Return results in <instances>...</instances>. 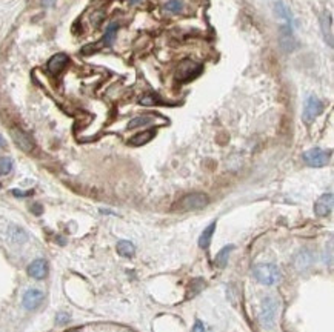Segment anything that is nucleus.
<instances>
[{"instance_id": "obj_1", "label": "nucleus", "mask_w": 334, "mask_h": 332, "mask_svg": "<svg viewBox=\"0 0 334 332\" xmlns=\"http://www.w3.org/2000/svg\"><path fill=\"white\" fill-rule=\"evenodd\" d=\"M253 275L256 277V280L262 285L273 286L279 282L280 272L279 268L273 263H260L253 268Z\"/></svg>"}, {"instance_id": "obj_2", "label": "nucleus", "mask_w": 334, "mask_h": 332, "mask_svg": "<svg viewBox=\"0 0 334 332\" xmlns=\"http://www.w3.org/2000/svg\"><path fill=\"white\" fill-rule=\"evenodd\" d=\"M277 309H279V302L273 297V295H268V297H265V300L262 302L259 320L265 328H268V329L273 328L276 316H277Z\"/></svg>"}, {"instance_id": "obj_3", "label": "nucleus", "mask_w": 334, "mask_h": 332, "mask_svg": "<svg viewBox=\"0 0 334 332\" xmlns=\"http://www.w3.org/2000/svg\"><path fill=\"white\" fill-rule=\"evenodd\" d=\"M209 203V198L208 195L205 194H200V192H194V194H188L185 195L180 203H179V208L182 211H197V209H202L205 208Z\"/></svg>"}, {"instance_id": "obj_4", "label": "nucleus", "mask_w": 334, "mask_h": 332, "mask_svg": "<svg viewBox=\"0 0 334 332\" xmlns=\"http://www.w3.org/2000/svg\"><path fill=\"white\" fill-rule=\"evenodd\" d=\"M302 157H304V162L308 166H311V168H322L330 160V153L321 150V148H313V150L305 151Z\"/></svg>"}, {"instance_id": "obj_5", "label": "nucleus", "mask_w": 334, "mask_h": 332, "mask_svg": "<svg viewBox=\"0 0 334 332\" xmlns=\"http://www.w3.org/2000/svg\"><path fill=\"white\" fill-rule=\"evenodd\" d=\"M324 111V103L314 96H310L305 100V106H304V113H302V120L305 123H311L314 122L316 117H319Z\"/></svg>"}, {"instance_id": "obj_6", "label": "nucleus", "mask_w": 334, "mask_h": 332, "mask_svg": "<svg viewBox=\"0 0 334 332\" xmlns=\"http://www.w3.org/2000/svg\"><path fill=\"white\" fill-rule=\"evenodd\" d=\"M200 65L192 62V60H183L179 68H177V72H175V77H177L179 80L182 82H186L189 79H194L197 74L200 72Z\"/></svg>"}, {"instance_id": "obj_7", "label": "nucleus", "mask_w": 334, "mask_h": 332, "mask_svg": "<svg viewBox=\"0 0 334 332\" xmlns=\"http://www.w3.org/2000/svg\"><path fill=\"white\" fill-rule=\"evenodd\" d=\"M11 137L14 143L25 153H31L34 150V140L29 134H26L20 128H11Z\"/></svg>"}, {"instance_id": "obj_8", "label": "nucleus", "mask_w": 334, "mask_h": 332, "mask_svg": "<svg viewBox=\"0 0 334 332\" xmlns=\"http://www.w3.org/2000/svg\"><path fill=\"white\" fill-rule=\"evenodd\" d=\"M333 205H334V195L333 192H327L322 194L314 203V212L318 217H327L331 214L333 211Z\"/></svg>"}, {"instance_id": "obj_9", "label": "nucleus", "mask_w": 334, "mask_h": 332, "mask_svg": "<svg viewBox=\"0 0 334 332\" xmlns=\"http://www.w3.org/2000/svg\"><path fill=\"white\" fill-rule=\"evenodd\" d=\"M45 299V295L42 291L39 289H28L25 294H23V299H22V305L26 311H34L37 309L42 302Z\"/></svg>"}, {"instance_id": "obj_10", "label": "nucleus", "mask_w": 334, "mask_h": 332, "mask_svg": "<svg viewBox=\"0 0 334 332\" xmlns=\"http://www.w3.org/2000/svg\"><path fill=\"white\" fill-rule=\"evenodd\" d=\"M49 272V266L45 258H36L29 266H28V275L36 280H43Z\"/></svg>"}, {"instance_id": "obj_11", "label": "nucleus", "mask_w": 334, "mask_h": 332, "mask_svg": "<svg viewBox=\"0 0 334 332\" xmlns=\"http://www.w3.org/2000/svg\"><path fill=\"white\" fill-rule=\"evenodd\" d=\"M321 28H322V34L327 45L333 48V20H331L330 12H324L321 15Z\"/></svg>"}, {"instance_id": "obj_12", "label": "nucleus", "mask_w": 334, "mask_h": 332, "mask_svg": "<svg viewBox=\"0 0 334 332\" xmlns=\"http://www.w3.org/2000/svg\"><path fill=\"white\" fill-rule=\"evenodd\" d=\"M68 63V55L63 54V52H59L56 55H52V57L49 59L48 62V71L51 74H54V76H57V74L66 66Z\"/></svg>"}, {"instance_id": "obj_13", "label": "nucleus", "mask_w": 334, "mask_h": 332, "mask_svg": "<svg viewBox=\"0 0 334 332\" xmlns=\"http://www.w3.org/2000/svg\"><path fill=\"white\" fill-rule=\"evenodd\" d=\"M313 252L305 249V251H301L297 255H296V260H294V265L297 268V271H307L311 265H313Z\"/></svg>"}, {"instance_id": "obj_14", "label": "nucleus", "mask_w": 334, "mask_h": 332, "mask_svg": "<svg viewBox=\"0 0 334 332\" xmlns=\"http://www.w3.org/2000/svg\"><path fill=\"white\" fill-rule=\"evenodd\" d=\"M216 226H217V221H211V223L202 231L200 237H199V246L202 249H206L211 243V240H213V235H214V231H216Z\"/></svg>"}, {"instance_id": "obj_15", "label": "nucleus", "mask_w": 334, "mask_h": 332, "mask_svg": "<svg viewBox=\"0 0 334 332\" xmlns=\"http://www.w3.org/2000/svg\"><path fill=\"white\" fill-rule=\"evenodd\" d=\"M233 249H234L233 245L223 246V248L217 252L216 258H214V265H216L217 268H225L226 263H228V258H230V254L233 252Z\"/></svg>"}, {"instance_id": "obj_16", "label": "nucleus", "mask_w": 334, "mask_h": 332, "mask_svg": "<svg viewBox=\"0 0 334 332\" xmlns=\"http://www.w3.org/2000/svg\"><path fill=\"white\" fill-rule=\"evenodd\" d=\"M116 249H117V254L119 255L127 257V258H131L136 254L134 245L131 242H128V240H120V242L117 243V246H116Z\"/></svg>"}, {"instance_id": "obj_17", "label": "nucleus", "mask_w": 334, "mask_h": 332, "mask_svg": "<svg viewBox=\"0 0 334 332\" xmlns=\"http://www.w3.org/2000/svg\"><path fill=\"white\" fill-rule=\"evenodd\" d=\"M8 235H9V238L12 240L14 243H25L26 240H28V234H26V231H23L22 228H19V226H9V229H8Z\"/></svg>"}, {"instance_id": "obj_18", "label": "nucleus", "mask_w": 334, "mask_h": 332, "mask_svg": "<svg viewBox=\"0 0 334 332\" xmlns=\"http://www.w3.org/2000/svg\"><path fill=\"white\" fill-rule=\"evenodd\" d=\"M154 136H156V131H153V129H150V131H145V133H140V134H136L133 139H130V145L142 146V145L148 143Z\"/></svg>"}, {"instance_id": "obj_19", "label": "nucleus", "mask_w": 334, "mask_h": 332, "mask_svg": "<svg viewBox=\"0 0 334 332\" xmlns=\"http://www.w3.org/2000/svg\"><path fill=\"white\" fill-rule=\"evenodd\" d=\"M117 28H119L117 23L108 25L107 31H105V35H103V40H102L103 45H113V42L116 39V34H117Z\"/></svg>"}, {"instance_id": "obj_20", "label": "nucleus", "mask_w": 334, "mask_h": 332, "mask_svg": "<svg viewBox=\"0 0 334 332\" xmlns=\"http://www.w3.org/2000/svg\"><path fill=\"white\" fill-rule=\"evenodd\" d=\"M153 122H154V117L153 116H139V117L133 119L128 123V129H134V128H139V126H145V125H150Z\"/></svg>"}, {"instance_id": "obj_21", "label": "nucleus", "mask_w": 334, "mask_h": 332, "mask_svg": "<svg viewBox=\"0 0 334 332\" xmlns=\"http://www.w3.org/2000/svg\"><path fill=\"white\" fill-rule=\"evenodd\" d=\"M276 14H277L280 18H284V20H287V25L291 26V12H290V9H288L282 2H277V3H276Z\"/></svg>"}, {"instance_id": "obj_22", "label": "nucleus", "mask_w": 334, "mask_h": 332, "mask_svg": "<svg viewBox=\"0 0 334 332\" xmlns=\"http://www.w3.org/2000/svg\"><path fill=\"white\" fill-rule=\"evenodd\" d=\"M165 9L172 14H179L183 9V2L182 0H168L165 3Z\"/></svg>"}, {"instance_id": "obj_23", "label": "nucleus", "mask_w": 334, "mask_h": 332, "mask_svg": "<svg viewBox=\"0 0 334 332\" xmlns=\"http://www.w3.org/2000/svg\"><path fill=\"white\" fill-rule=\"evenodd\" d=\"M11 169H12V160L9 157L0 159V174L6 175V174L11 172Z\"/></svg>"}, {"instance_id": "obj_24", "label": "nucleus", "mask_w": 334, "mask_h": 332, "mask_svg": "<svg viewBox=\"0 0 334 332\" xmlns=\"http://www.w3.org/2000/svg\"><path fill=\"white\" fill-rule=\"evenodd\" d=\"M161 100H159V97H157L156 94H145V96H142V99L139 100V103L144 105V106H151V105H156Z\"/></svg>"}, {"instance_id": "obj_25", "label": "nucleus", "mask_w": 334, "mask_h": 332, "mask_svg": "<svg viewBox=\"0 0 334 332\" xmlns=\"http://www.w3.org/2000/svg\"><path fill=\"white\" fill-rule=\"evenodd\" d=\"M68 322H69V316H68L66 312H59L57 314V317H56V323L57 325H65Z\"/></svg>"}, {"instance_id": "obj_26", "label": "nucleus", "mask_w": 334, "mask_h": 332, "mask_svg": "<svg viewBox=\"0 0 334 332\" xmlns=\"http://www.w3.org/2000/svg\"><path fill=\"white\" fill-rule=\"evenodd\" d=\"M191 332H205V326L200 320H196L194 326H192V331Z\"/></svg>"}, {"instance_id": "obj_27", "label": "nucleus", "mask_w": 334, "mask_h": 332, "mask_svg": "<svg viewBox=\"0 0 334 332\" xmlns=\"http://www.w3.org/2000/svg\"><path fill=\"white\" fill-rule=\"evenodd\" d=\"M54 3H56V0H42V5L45 8H49V6H52Z\"/></svg>"}, {"instance_id": "obj_28", "label": "nucleus", "mask_w": 334, "mask_h": 332, "mask_svg": "<svg viewBox=\"0 0 334 332\" xmlns=\"http://www.w3.org/2000/svg\"><path fill=\"white\" fill-rule=\"evenodd\" d=\"M12 194H14V195H17V197H26V195H29L31 192H22V191H17V189H14V191H12Z\"/></svg>"}, {"instance_id": "obj_29", "label": "nucleus", "mask_w": 334, "mask_h": 332, "mask_svg": "<svg viewBox=\"0 0 334 332\" xmlns=\"http://www.w3.org/2000/svg\"><path fill=\"white\" fill-rule=\"evenodd\" d=\"M5 145H6V142H5V139L0 136V150H2V148H5Z\"/></svg>"}, {"instance_id": "obj_30", "label": "nucleus", "mask_w": 334, "mask_h": 332, "mask_svg": "<svg viewBox=\"0 0 334 332\" xmlns=\"http://www.w3.org/2000/svg\"><path fill=\"white\" fill-rule=\"evenodd\" d=\"M128 2H130V5H136V3L140 2V0H128Z\"/></svg>"}]
</instances>
